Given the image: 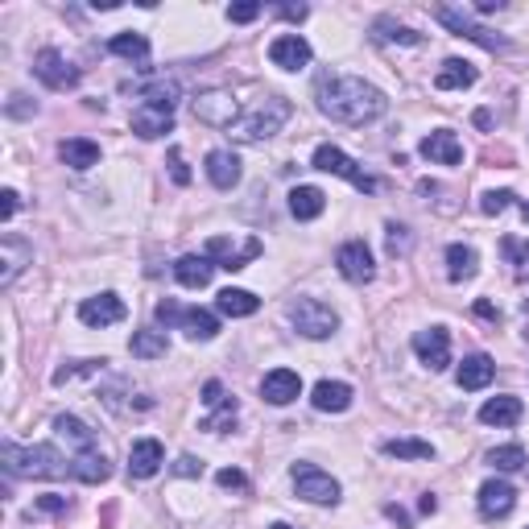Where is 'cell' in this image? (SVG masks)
<instances>
[{
    "label": "cell",
    "instance_id": "obj_44",
    "mask_svg": "<svg viewBox=\"0 0 529 529\" xmlns=\"http://www.w3.org/2000/svg\"><path fill=\"white\" fill-rule=\"evenodd\" d=\"M509 203H517V195H513V190H488V195L480 198V211H484V216H501Z\"/></svg>",
    "mask_w": 529,
    "mask_h": 529
},
{
    "label": "cell",
    "instance_id": "obj_21",
    "mask_svg": "<svg viewBox=\"0 0 529 529\" xmlns=\"http://www.w3.org/2000/svg\"><path fill=\"white\" fill-rule=\"evenodd\" d=\"M422 158L434 166H459L463 162V145H459V137L451 133V128H434L431 137H422Z\"/></svg>",
    "mask_w": 529,
    "mask_h": 529
},
{
    "label": "cell",
    "instance_id": "obj_58",
    "mask_svg": "<svg viewBox=\"0 0 529 529\" xmlns=\"http://www.w3.org/2000/svg\"><path fill=\"white\" fill-rule=\"evenodd\" d=\"M517 207H521V216L529 219V198H517Z\"/></svg>",
    "mask_w": 529,
    "mask_h": 529
},
{
    "label": "cell",
    "instance_id": "obj_15",
    "mask_svg": "<svg viewBox=\"0 0 529 529\" xmlns=\"http://www.w3.org/2000/svg\"><path fill=\"white\" fill-rule=\"evenodd\" d=\"M335 265H340L343 281H351V286H364V281H372V252H368L364 240H348L340 244V252H335Z\"/></svg>",
    "mask_w": 529,
    "mask_h": 529
},
{
    "label": "cell",
    "instance_id": "obj_5",
    "mask_svg": "<svg viewBox=\"0 0 529 529\" xmlns=\"http://www.w3.org/2000/svg\"><path fill=\"white\" fill-rule=\"evenodd\" d=\"M286 314L294 323V331L306 335V340H331L340 331V314L327 302H319V298H298V302H290Z\"/></svg>",
    "mask_w": 529,
    "mask_h": 529
},
{
    "label": "cell",
    "instance_id": "obj_27",
    "mask_svg": "<svg viewBox=\"0 0 529 529\" xmlns=\"http://www.w3.org/2000/svg\"><path fill=\"white\" fill-rule=\"evenodd\" d=\"M211 273H216V265H211L207 257H198V252H187V257L174 260V278H178L187 290L211 286Z\"/></svg>",
    "mask_w": 529,
    "mask_h": 529
},
{
    "label": "cell",
    "instance_id": "obj_35",
    "mask_svg": "<svg viewBox=\"0 0 529 529\" xmlns=\"http://www.w3.org/2000/svg\"><path fill=\"white\" fill-rule=\"evenodd\" d=\"M480 270V257H475L472 244H447V278L451 281H467Z\"/></svg>",
    "mask_w": 529,
    "mask_h": 529
},
{
    "label": "cell",
    "instance_id": "obj_49",
    "mask_svg": "<svg viewBox=\"0 0 529 529\" xmlns=\"http://www.w3.org/2000/svg\"><path fill=\"white\" fill-rule=\"evenodd\" d=\"M17 207H21V195L13 187H5L0 190V219H5V224H9L13 216H17Z\"/></svg>",
    "mask_w": 529,
    "mask_h": 529
},
{
    "label": "cell",
    "instance_id": "obj_18",
    "mask_svg": "<svg viewBox=\"0 0 529 529\" xmlns=\"http://www.w3.org/2000/svg\"><path fill=\"white\" fill-rule=\"evenodd\" d=\"M162 463H166V447L158 439H137L128 447V475L133 480H153L162 472Z\"/></svg>",
    "mask_w": 529,
    "mask_h": 529
},
{
    "label": "cell",
    "instance_id": "obj_26",
    "mask_svg": "<svg viewBox=\"0 0 529 529\" xmlns=\"http://www.w3.org/2000/svg\"><path fill=\"white\" fill-rule=\"evenodd\" d=\"M521 413H525V405H521V397H488L484 405H480V422L484 426H517Z\"/></svg>",
    "mask_w": 529,
    "mask_h": 529
},
{
    "label": "cell",
    "instance_id": "obj_20",
    "mask_svg": "<svg viewBox=\"0 0 529 529\" xmlns=\"http://www.w3.org/2000/svg\"><path fill=\"white\" fill-rule=\"evenodd\" d=\"M0 265H5V270H0V286L9 290L13 281H17V273L25 270V265H34V244L9 232L0 240Z\"/></svg>",
    "mask_w": 529,
    "mask_h": 529
},
{
    "label": "cell",
    "instance_id": "obj_24",
    "mask_svg": "<svg viewBox=\"0 0 529 529\" xmlns=\"http://www.w3.org/2000/svg\"><path fill=\"white\" fill-rule=\"evenodd\" d=\"M351 385H343V381H319V385L310 389V405L319 413H343L351 410Z\"/></svg>",
    "mask_w": 529,
    "mask_h": 529
},
{
    "label": "cell",
    "instance_id": "obj_25",
    "mask_svg": "<svg viewBox=\"0 0 529 529\" xmlns=\"http://www.w3.org/2000/svg\"><path fill=\"white\" fill-rule=\"evenodd\" d=\"M137 96H141V104H149V108L174 112V104L182 99V87L174 79H166V75H153L149 83H141V87H137Z\"/></svg>",
    "mask_w": 529,
    "mask_h": 529
},
{
    "label": "cell",
    "instance_id": "obj_7",
    "mask_svg": "<svg viewBox=\"0 0 529 529\" xmlns=\"http://www.w3.org/2000/svg\"><path fill=\"white\" fill-rule=\"evenodd\" d=\"M190 112H195L198 125H211V128H232L236 120H240V104H236V96L224 87L198 91V96L190 99Z\"/></svg>",
    "mask_w": 529,
    "mask_h": 529
},
{
    "label": "cell",
    "instance_id": "obj_6",
    "mask_svg": "<svg viewBox=\"0 0 529 529\" xmlns=\"http://www.w3.org/2000/svg\"><path fill=\"white\" fill-rule=\"evenodd\" d=\"M434 17H439L455 37H467V42L484 46L488 55H504V50H509V37H501V34H493L488 25H480V21H475L467 9H451V5H439V9H434Z\"/></svg>",
    "mask_w": 529,
    "mask_h": 529
},
{
    "label": "cell",
    "instance_id": "obj_14",
    "mask_svg": "<svg viewBox=\"0 0 529 529\" xmlns=\"http://www.w3.org/2000/svg\"><path fill=\"white\" fill-rule=\"evenodd\" d=\"M125 314H128V306L120 302L112 290H104V294H96V298H83L79 302V323H87V327H112V323H125Z\"/></svg>",
    "mask_w": 529,
    "mask_h": 529
},
{
    "label": "cell",
    "instance_id": "obj_50",
    "mask_svg": "<svg viewBox=\"0 0 529 529\" xmlns=\"http://www.w3.org/2000/svg\"><path fill=\"white\" fill-rule=\"evenodd\" d=\"M5 112H9V117H34V112H37V104H29V99L25 96H21V91H17V96H9V104H5Z\"/></svg>",
    "mask_w": 529,
    "mask_h": 529
},
{
    "label": "cell",
    "instance_id": "obj_17",
    "mask_svg": "<svg viewBox=\"0 0 529 529\" xmlns=\"http://www.w3.org/2000/svg\"><path fill=\"white\" fill-rule=\"evenodd\" d=\"M203 405H207V410H216V418L203 422V431L224 434V431H232V426H236V397H228L219 381H207V385H203Z\"/></svg>",
    "mask_w": 529,
    "mask_h": 529
},
{
    "label": "cell",
    "instance_id": "obj_16",
    "mask_svg": "<svg viewBox=\"0 0 529 529\" xmlns=\"http://www.w3.org/2000/svg\"><path fill=\"white\" fill-rule=\"evenodd\" d=\"M270 63L278 71H302L310 66V42L302 34H281L270 42Z\"/></svg>",
    "mask_w": 529,
    "mask_h": 529
},
{
    "label": "cell",
    "instance_id": "obj_34",
    "mask_svg": "<svg viewBox=\"0 0 529 529\" xmlns=\"http://www.w3.org/2000/svg\"><path fill=\"white\" fill-rule=\"evenodd\" d=\"M55 431H58V439L71 443L75 451H96V431H91L83 418H75V413H58Z\"/></svg>",
    "mask_w": 529,
    "mask_h": 529
},
{
    "label": "cell",
    "instance_id": "obj_37",
    "mask_svg": "<svg viewBox=\"0 0 529 529\" xmlns=\"http://www.w3.org/2000/svg\"><path fill=\"white\" fill-rule=\"evenodd\" d=\"M128 351H133L137 360H162L166 351H170V340H166V331H133V340H128Z\"/></svg>",
    "mask_w": 529,
    "mask_h": 529
},
{
    "label": "cell",
    "instance_id": "obj_57",
    "mask_svg": "<svg viewBox=\"0 0 529 529\" xmlns=\"http://www.w3.org/2000/svg\"><path fill=\"white\" fill-rule=\"evenodd\" d=\"M475 314H484V319H496V310L488 302H475Z\"/></svg>",
    "mask_w": 529,
    "mask_h": 529
},
{
    "label": "cell",
    "instance_id": "obj_10",
    "mask_svg": "<svg viewBox=\"0 0 529 529\" xmlns=\"http://www.w3.org/2000/svg\"><path fill=\"white\" fill-rule=\"evenodd\" d=\"M34 79L46 83L50 91H71V87H79V66L66 63L63 50L46 46V50H37V58H34Z\"/></svg>",
    "mask_w": 529,
    "mask_h": 529
},
{
    "label": "cell",
    "instance_id": "obj_39",
    "mask_svg": "<svg viewBox=\"0 0 529 529\" xmlns=\"http://www.w3.org/2000/svg\"><path fill=\"white\" fill-rule=\"evenodd\" d=\"M372 34H377L381 42H397V46H422V34H413L410 25H402V21H393V17H377V25H372Z\"/></svg>",
    "mask_w": 529,
    "mask_h": 529
},
{
    "label": "cell",
    "instance_id": "obj_33",
    "mask_svg": "<svg viewBox=\"0 0 529 529\" xmlns=\"http://www.w3.org/2000/svg\"><path fill=\"white\" fill-rule=\"evenodd\" d=\"M58 158L71 170H91V166H99V145L87 141V137H71V141L58 145Z\"/></svg>",
    "mask_w": 529,
    "mask_h": 529
},
{
    "label": "cell",
    "instance_id": "obj_22",
    "mask_svg": "<svg viewBox=\"0 0 529 529\" xmlns=\"http://www.w3.org/2000/svg\"><path fill=\"white\" fill-rule=\"evenodd\" d=\"M496 377V364L493 356H484V351H475V356H463V364H459L455 372V385L467 389V393H475V389H488Z\"/></svg>",
    "mask_w": 529,
    "mask_h": 529
},
{
    "label": "cell",
    "instance_id": "obj_4",
    "mask_svg": "<svg viewBox=\"0 0 529 529\" xmlns=\"http://www.w3.org/2000/svg\"><path fill=\"white\" fill-rule=\"evenodd\" d=\"M153 319L162 327H182V331L190 335V340H216L219 335V319L211 310H203V306H178L174 298H162V302L153 306Z\"/></svg>",
    "mask_w": 529,
    "mask_h": 529
},
{
    "label": "cell",
    "instance_id": "obj_53",
    "mask_svg": "<svg viewBox=\"0 0 529 529\" xmlns=\"http://www.w3.org/2000/svg\"><path fill=\"white\" fill-rule=\"evenodd\" d=\"M385 517H393L397 525H410V513H405L402 504H385Z\"/></svg>",
    "mask_w": 529,
    "mask_h": 529
},
{
    "label": "cell",
    "instance_id": "obj_54",
    "mask_svg": "<svg viewBox=\"0 0 529 529\" xmlns=\"http://www.w3.org/2000/svg\"><path fill=\"white\" fill-rule=\"evenodd\" d=\"M504 9V0H480V5H475V13H480V17H488V13H501Z\"/></svg>",
    "mask_w": 529,
    "mask_h": 529
},
{
    "label": "cell",
    "instance_id": "obj_40",
    "mask_svg": "<svg viewBox=\"0 0 529 529\" xmlns=\"http://www.w3.org/2000/svg\"><path fill=\"white\" fill-rule=\"evenodd\" d=\"M488 463H493L496 472H521V467H525V447H521V443L493 447V451H488Z\"/></svg>",
    "mask_w": 529,
    "mask_h": 529
},
{
    "label": "cell",
    "instance_id": "obj_8",
    "mask_svg": "<svg viewBox=\"0 0 529 529\" xmlns=\"http://www.w3.org/2000/svg\"><path fill=\"white\" fill-rule=\"evenodd\" d=\"M290 480H294V493L310 504H335L340 501V480L331 472L314 463H294L290 467Z\"/></svg>",
    "mask_w": 529,
    "mask_h": 529
},
{
    "label": "cell",
    "instance_id": "obj_41",
    "mask_svg": "<svg viewBox=\"0 0 529 529\" xmlns=\"http://www.w3.org/2000/svg\"><path fill=\"white\" fill-rule=\"evenodd\" d=\"M501 252L509 265H517V278H529V240H517V236H504Z\"/></svg>",
    "mask_w": 529,
    "mask_h": 529
},
{
    "label": "cell",
    "instance_id": "obj_13",
    "mask_svg": "<svg viewBox=\"0 0 529 529\" xmlns=\"http://www.w3.org/2000/svg\"><path fill=\"white\" fill-rule=\"evenodd\" d=\"M413 356L431 372H443L451 364V331L447 327H426V331L413 335Z\"/></svg>",
    "mask_w": 529,
    "mask_h": 529
},
{
    "label": "cell",
    "instance_id": "obj_2",
    "mask_svg": "<svg viewBox=\"0 0 529 529\" xmlns=\"http://www.w3.org/2000/svg\"><path fill=\"white\" fill-rule=\"evenodd\" d=\"M0 463L13 480H63V475H71V459L50 443L17 447L13 439H5L0 443Z\"/></svg>",
    "mask_w": 529,
    "mask_h": 529
},
{
    "label": "cell",
    "instance_id": "obj_59",
    "mask_svg": "<svg viewBox=\"0 0 529 529\" xmlns=\"http://www.w3.org/2000/svg\"><path fill=\"white\" fill-rule=\"evenodd\" d=\"M270 529H294V525H286V521H278V525H270Z\"/></svg>",
    "mask_w": 529,
    "mask_h": 529
},
{
    "label": "cell",
    "instance_id": "obj_29",
    "mask_svg": "<svg viewBox=\"0 0 529 529\" xmlns=\"http://www.w3.org/2000/svg\"><path fill=\"white\" fill-rule=\"evenodd\" d=\"M327 211V195L319 187H294L290 190V216L302 219V224H310V219H319Z\"/></svg>",
    "mask_w": 529,
    "mask_h": 529
},
{
    "label": "cell",
    "instance_id": "obj_19",
    "mask_svg": "<svg viewBox=\"0 0 529 529\" xmlns=\"http://www.w3.org/2000/svg\"><path fill=\"white\" fill-rule=\"evenodd\" d=\"M298 393H302V377H298L294 368H273V372L260 377V397L270 405H290L298 402Z\"/></svg>",
    "mask_w": 529,
    "mask_h": 529
},
{
    "label": "cell",
    "instance_id": "obj_3",
    "mask_svg": "<svg viewBox=\"0 0 529 529\" xmlns=\"http://www.w3.org/2000/svg\"><path fill=\"white\" fill-rule=\"evenodd\" d=\"M290 99L286 96H265L252 112H244L240 120H236L232 128H228V137L240 145H260V141H270V137L281 133V125L290 120Z\"/></svg>",
    "mask_w": 529,
    "mask_h": 529
},
{
    "label": "cell",
    "instance_id": "obj_36",
    "mask_svg": "<svg viewBox=\"0 0 529 529\" xmlns=\"http://www.w3.org/2000/svg\"><path fill=\"white\" fill-rule=\"evenodd\" d=\"M108 55H117V58H125V63H137L141 66L145 58H149V37L145 34H133V29H128V34H117L108 42Z\"/></svg>",
    "mask_w": 529,
    "mask_h": 529
},
{
    "label": "cell",
    "instance_id": "obj_9",
    "mask_svg": "<svg viewBox=\"0 0 529 529\" xmlns=\"http://www.w3.org/2000/svg\"><path fill=\"white\" fill-rule=\"evenodd\" d=\"M310 166H314V170H323V174H335V178H348L351 187L364 190V195H372V190H377V178L360 170V166L351 162L340 145H319V149H314V158H310Z\"/></svg>",
    "mask_w": 529,
    "mask_h": 529
},
{
    "label": "cell",
    "instance_id": "obj_30",
    "mask_svg": "<svg viewBox=\"0 0 529 529\" xmlns=\"http://www.w3.org/2000/svg\"><path fill=\"white\" fill-rule=\"evenodd\" d=\"M475 79H480V71H475L467 58H447V63L439 66V75H434V87L439 91H463V87H472Z\"/></svg>",
    "mask_w": 529,
    "mask_h": 529
},
{
    "label": "cell",
    "instance_id": "obj_1",
    "mask_svg": "<svg viewBox=\"0 0 529 529\" xmlns=\"http://www.w3.org/2000/svg\"><path fill=\"white\" fill-rule=\"evenodd\" d=\"M314 104H319V112L327 120L348 128H364L389 112V96L381 87H372L360 75H335V71H323L314 79Z\"/></svg>",
    "mask_w": 529,
    "mask_h": 529
},
{
    "label": "cell",
    "instance_id": "obj_38",
    "mask_svg": "<svg viewBox=\"0 0 529 529\" xmlns=\"http://www.w3.org/2000/svg\"><path fill=\"white\" fill-rule=\"evenodd\" d=\"M381 451L389 459H434V447L426 439H389L381 443Z\"/></svg>",
    "mask_w": 529,
    "mask_h": 529
},
{
    "label": "cell",
    "instance_id": "obj_48",
    "mask_svg": "<svg viewBox=\"0 0 529 529\" xmlns=\"http://www.w3.org/2000/svg\"><path fill=\"white\" fill-rule=\"evenodd\" d=\"M170 472H174V475H187V480H195V475H203V459H195V455H178V459H174Z\"/></svg>",
    "mask_w": 529,
    "mask_h": 529
},
{
    "label": "cell",
    "instance_id": "obj_46",
    "mask_svg": "<svg viewBox=\"0 0 529 529\" xmlns=\"http://www.w3.org/2000/svg\"><path fill=\"white\" fill-rule=\"evenodd\" d=\"M34 509H37V513H50V517H63V513L71 509V501H66V496L46 493V496H37V501H34Z\"/></svg>",
    "mask_w": 529,
    "mask_h": 529
},
{
    "label": "cell",
    "instance_id": "obj_52",
    "mask_svg": "<svg viewBox=\"0 0 529 529\" xmlns=\"http://www.w3.org/2000/svg\"><path fill=\"white\" fill-rule=\"evenodd\" d=\"M278 13L286 21H306V13H310V9H306V5H278Z\"/></svg>",
    "mask_w": 529,
    "mask_h": 529
},
{
    "label": "cell",
    "instance_id": "obj_42",
    "mask_svg": "<svg viewBox=\"0 0 529 529\" xmlns=\"http://www.w3.org/2000/svg\"><path fill=\"white\" fill-rule=\"evenodd\" d=\"M260 13H265L260 0H236V5H228V21H232V25H249V21H257Z\"/></svg>",
    "mask_w": 529,
    "mask_h": 529
},
{
    "label": "cell",
    "instance_id": "obj_23",
    "mask_svg": "<svg viewBox=\"0 0 529 529\" xmlns=\"http://www.w3.org/2000/svg\"><path fill=\"white\" fill-rule=\"evenodd\" d=\"M203 170H207V178H211L216 190H232L236 182H240V158H236L232 149H211Z\"/></svg>",
    "mask_w": 529,
    "mask_h": 529
},
{
    "label": "cell",
    "instance_id": "obj_47",
    "mask_svg": "<svg viewBox=\"0 0 529 529\" xmlns=\"http://www.w3.org/2000/svg\"><path fill=\"white\" fill-rule=\"evenodd\" d=\"M216 484H219V488H236V493H244V488H249V475H244L240 467H224V472H216Z\"/></svg>",
    "mask_w": 529,
    "mask_h": 529
},
{
    "label": "cell",
    "instance_id": "obj_51",
    "mask_svg": "<svg viewBox=\"0 0 529 529\" xmlns=\"http://www.w3.org/2000/svg\"><path fill=\"white\" fill-rule=\"evenodd\" d=\"M170 178L178 182V187H190V170H187V162H182L178 149H170Z\"/></svg>",
    "mask_w": 529,
    "mask_h": 529
},
{
    "label": "cell",
    "instance_id": "obj_31",
    "mask_svg": "<svg viewBox=\"0 0 529 529\" xmlns=\"http://www.w3.org/2000/svg\"><path fill=\"white\" fill-rule=\"evenodd\" d=\"M108 475H112V467L99 451H79L71 459V480H79V484H104Z\"/></svg>",
    "mask_w": 529,
    "mask_h": 529
},
{
    "label": "cell",
    "instance_id": "obj_45",
    "mask_svg": "<svg viewBox=\"0 0 529 529\" xmlns=\"http://www.w3.org/2000/svg\"><path fill=\"white\" fill-rule=\"evenodd\" d=\"M410 244H413L410 228L389 224V257H405V252H410Z\"/></svg>",
    "mask_w": 529,
    "mask_h": 529
},
{
    "label": "cell",
    "instance_id": "obj_55",
    "mask_svg": "<svg viewBox=\"0 0 529 529\" xmlns=\"http://www.w3.org/2000/svg\"><path fill=\"white\" fill-rule=\"evenodd\" d=\"M475 125H480V128H493V112L480 108V112H475Z\"/></svg>",
    "mask_w": 529,
    "mask_h": 529
},
{
    "label": "cell",
    "instance_id": "obj_11",
    "mask_svg": "<svg viewBox=\"0 0 529 529\" xmlns=\"http://www.w3.org/2000/svg\"><path fill=\"white\" fill-rule=\"evenodd\" d=\"M475 509H480L484 521H504L517 509V488H513L509 480H501V475H493V480H484L480 493H475Z\"/></svg>",
    "mask_w": 529,
    "mask_h": 529
},
{
    "label": "cell",
    "instance_id": "obj_32",
    "mask_svg": "<svg viewBox=\"0 0 529 529\" xmlns=\"http://www.w3.org/2000/svg\"><path fill=\"white\" fill-rule=\"evenodd\" d=\"M216 310L228 314V319H249V314L260 310V298L252 294V290H219L216 294Z\"/></svg>",
    "mask_w": 529,
    "mask_h": 529
},
{
    "label": "cell",
    "instance_id": "obj_12",
    "mask_svg": "<svg viewBox=\"0 0 529 529\" xmlns=\"http://www.w3.org/2000/svg\"><path fill=\"white\" fill-rule=\"evenodd\" d=\"M203 257L211 260L216 270L236 273V270H244L252 257H260V240H244V249H232V240H228V236H211V240H207V249H203Z\"/></svg>",
    "mask_w": 529,
    "mask_h": 529
},
{
    "label": "cell",
    "instance_id": "obj_28",
    "mask_svg": "<svg viewBox=\"0 0 529 529\" xmlns=\"http://www.w3.org/2000/svg\"><path fill=\"white\" fill-rule=\"evenodd\" d=\"M174 128V112H162V108H149V104H137L133 108V133L153 141V137H166Z\"/></svg>",
    "mask_w": 529,
    "mask_h": 529
},
{
    "label": "cell",
    "instance_id": "obj_56",
    "mask_svg": "<svg viewBox=\"0 0 529 529\" xmlns=\"http://www.w3.org/2000/svg\"><path fill=\"white\" fill-rule=\"evenodd\" d=\"M418 509H422V513H434V509H439V501H434V496L426 493V496H422V501H418Z\"/></svg>",
    "mask_w": 529,
    "mask_h": 529
},
{
    "label": "cell",
    "instance_id": "obj_43",
    "mask_svg": "<svg viewBox=\"0 0 529 529\" xmlns=\"http://www.w3.org/2000/svg\"><path fill=\"white\" fill-rule=\"evenodd\" d=\"M104 364H108V360H75V364H66V368H58V372H55V385H66V381L83 377V372H99Z\"/></svg>",
    "mask_w": 529,
    "mask_h": 529
}]
</instances>
